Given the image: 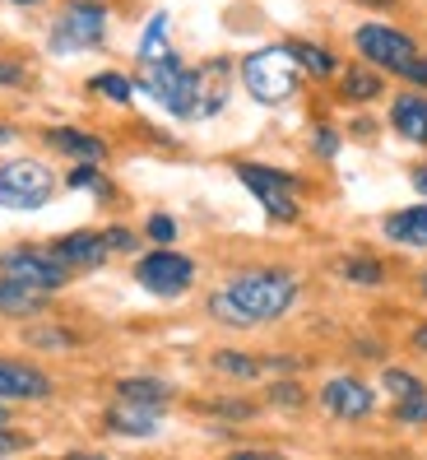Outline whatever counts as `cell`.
I'll return each mask as SVG.
<instances>
[{
  "label": "cell",
  "instance_id": "obj_1",
  "mask_svg": "<svg viewBox=\"0 0 427 460\" xmlns=\"http://www.w3.org/2000/svg\"><path fill=\"white\" fill-rule=\"evenodd\" d=\"M292 297H298V284L283 270H251V275H237L223 293L209 297V312L228 321V326H260V321H279Z\"/></svg>",
  "mask_w": 427,
  "mask_h": 460
},
{
  "label": "cell",
  "instance_id": "obj_2",
  "mask_svg": "<svg viewBox=\"0 0 427 460\" xmlns=\"http://www.w3.org/2000/svg\"><path fill=\"white\" fill-rule=\"evenodd\" d=\"M242 84L251 89L256 102H283L298 89V57L292 47H265V51H251L242 61Z\"/></svg>",
  "mask_w": 427,
  "mask_h": 460
},
{
  "label": "cell",
  "instance_id": "obj_3",
  "mask_svg": "<svg viewBox=\"0 0 427 460\" xmlns=\"http://www.w3.org/2000/svg\"><path fill=\"white\" fill-rule=\"evenodd\" d=\"M144 89L163 102L172 117H200V79H196V70H186L177 57L144 61Z\"/></svg>",
  "mask_w": 427,
  "mask_h": 460
},
{
  "label": "cell",
  "instance_id": "obj_4",
  "mask_svg": "<svg viewBox=\"0 0 427 460\" xmlns=\"http://www.w3.org/2000/svg\"><path fill=\"white\" fill-rule=\"evenodd\" d=\"M51 191H57V177H51L47 164L14 158V164L0 168V205L5 209H42Z\"/></svg>",
  "mask_w": 427,
  "mask_h": 460
},
{
  "label": "cell",
  "instance_id": "obj_5",
  "mask_svg": "<svg viewBox=\"0 0 427 460\" xmlns=\"http://www.w3.org/2000/svg\"><path fill=\"white\" fill-rule=\"evenodd\" d=\"M358 51H362L371 66H381V70H390V75H405V70L418 61L414 38L386 29V23H367V29H358Z\"/></svg>",
  "mask_w": 427,
  "mask_h": 460
},
{
  "label": "cell",
  "instance_id": "obj_6",
  "mask_svg": "<svg viewBox=\"0 0 427 460\" xmlns=\"http://www.w3.org/2000/svg\"><path fill=\"white\" fill-rule=\"evenodd\" d=\"M237 177H242L256 200L274 214V219H298V200H292V191H298V181H292L288 172H274V168H256V164H242L237 168Z\"/></svg>",
  "mask_w": 427,
  "mask_h": 460
},
{
  "label": "cell",
  "instance_id": "obj_7",
  "mask_svg": "<svg viewBox=\"0 0 427 460\" xmlns=\"http://www.w3.org/2000/svg\"><path fill=\"white\" fill-rule=\"evenodd\" d=\"M135 279H140L149 293H158V297H177V293L191 288L196 265L186 261V256H177V252H153V256H144V261L135 265Z\"/></svg>",
  "mask_w": 427,
  "mask_h": 460
},
{
  "label": "cell",
  "instance_id": "obj_8",
  "mask_svg": "<svg viewBox=\"0 0 427 460\" xmlns=\"http://www.w3.org/2000/svg\"><path fill=\"white\" fill-rule=\"evenodd\" d=\"M102 29H107V10L102 5H70L51 33V47L57 51H84V47H98L102 42Z\"/></svg>",
  "mask_w": 427,
  "mask_h": 460
},
{
  "label": "cell",
  "instance_id": "obj_9",
  "mask_svg": "<svg viewBox=\"0 0 427 460\" xmlns=\"http://www.w3.org/2000/svg\"><path fill=\"white\" fill-rule=\"evenodd\" d=\"M5 275H14V279H23V284H38V288H61L65 279H70V265H61L51 252H10L5 261Z\"/></svg>",
  "mask_w": 427,
  "mask_h": 460
},
{
  "label": "cell",
  "instance_id": "obj_10",
  "mask_svg": "<svg viewBox=\"0 0 427 460\" xmlns=\"http://www.w3.org/2000/svg\"><path fill=\"white\" fill-rule=\"evenodd\" d=\"M320 400H326V410L335 419H367L377 410V395H371V386L358 382V376H335V382H326Z\"/></svg>",
  "mask_w": 427,
  "mask_h": 460
},
{
  "label": "cell",
  "instance_id": "obj_11",
  "mask_svg": "<svg viewBox=\"0 0 427 460\" xmlns=\"http://www.w3.org/2000/svg\"><path fill=\"white\" fill-rule=\"evenodd\" d=\"M107 428L126 432V438H153V432H158V404H149V400H126V395H121L117 410H107Z\"/></svg>",
  "mask_w": 427,
  "mask_h": 460
},
{
  "label": "cell",
  "instance_id": "obj_12",
  "mask_svg": "<svg viewBox=\"0 0 427 460\" xmlns=\"http://www.w3.org/2000/svg\"><path fill=\"white\" fill-rule=\"evenodd\" d=\"M107 237H98V233H70V237H61L57 242V256L61 265H70V270H98L102 261H107Z\"/></svg>",
  "mask_w": 427,
  "mask_h": 460
},
{
  "label": "cell",
  "instance_id": "obj_13",
  "mask_svg": "<svg viewBox=\"0 0 427 460\" xmlns=\"http://www.w3.org/2000/svg\"><path fill=\"white\" fill-rule=\"evenodd\" d=\"M51 382L38 367H23V363H0V400H38L47 395Z\"/></svg>",
  "mask_w": 427,
  "mask_h": 460
},
{
  "label": "cell",
  "instance_id": "obj_14",
  "mask_svg": "<svg viewBox=\"0 0 427 460\" xmlns=\"http://www.w3.org/2000/svg\"><path fill=\"white\" fill-rule=\"evenodd\" d=\"M42 303H47V288L23 284L14 275L0 279V316H33V312H42Z\"/></svg>",
  "mask_w": 427,
  "mask_h": 460
},
{
  "label": "cell",
  "instance_id": "obj_15",
  "mask_svg": "<svg viewBox=\"0 0 427 460\" xmlns=\"http://www.w3.org/2000/svg\"><path fill=\"white\" fill-rule=\"evenodd\" d=\"M390 126L405 135V140H427V98L399 93L395 107H390Z\"/></svg>",
  "mask_w": 427,
  "mask_h": 460
},
{
  "label": "cell",
  "instance_id": "obj_16",
  "mask_svg": "<svg viewBox=\"0 0 427 460\" xmlns=\"http://www.w3.org/2000/svg\"><path fill=\"white\" fill-rule=\"evenodd\" d=\"M386 237L399 242V247H427V205L390 214V219H386Z\"/></svg>",
  "mask_w": 427,
  "mask_h": 460
},
{
  "label": "cell",
  "instance_id": "obj_17",
  "mask_svg": "<svg viewBox=\"0 0 427 460\" xmlns=\"http://www.w3.org/2000/svg\"><path fill=\"white\" fill-rule=\"evenodd\" d=\"M196 79H200V117H209V112H219L223 107V98H228V61H209L205 70H196Z\"/></svg>",
  "mask_w": 427,
  "mask_h": 460
},
{
  "label": "cell",
  "instance_id": "obj_18",
  "mask_svg": "<svg viewBox=\"0 0 427 460\" xmlns=\"http://www.w3.org/2000/svg\"><path fill=\"white\" fill-rule=\"evenodd\" d=\"M47 140L57 145V149H65V154H74L79 164H102V158H107V145H102V140H93V135H79V130H65V126L51 130Z\"/></svg>",
  "mask_w": 427,
  "mask_h": 460
},
{
  "label": "cell",
  "instance_id": "obj_19",
  "mask_svg": "<svg viewBox=\"0 0 427 460\" xmlns=\"http://www.w3.org/2000/svg\"><path fill=\"white\" fill-rule=\"evenodd\" d=\"M163 57H172L168 51V14H153L144 38H140V66L144 61H163Z\"/></svg>",
  "mask_w": 427,
  "mask_h": 460
},
{
  "label": "cell",
  "instance_id": "obj_20",
  "mask_svg": "<svg viewBox=\"0 0 427 460\" xmlns=\"http://www.w3.org/2000/svg\"><path fill=\"white\" fill-rule=\"evenodd\" d=\"M121 395H126V400H149V404H168L172 386H168V382H153V376H130V382H121Z\"/></svg>",
  "mask_w": 427,
  "mask_h": 460
},
{
  "label": "cell",
  "instance_id": "obj_21",
  "mask_svg": "<svg viewBox=\"0 0 427 460\" xmlns=\"http://www.w3.org/2000/svg\"><path fill=\"white\" fill-rule=\"evenodd\" d=\"M377 93H381V79L371 75V70H349V75H344V98L367 102V98H377Z\"/></svg>",
  "mask_w": 427,
  "mask_h": 460
},
{
  "label": "cell",
  "instance_id": "obj_22",
  "mask_svg": "<svg viewBox=\"0 0 427 460\" xmlns=\"http://www.w3.org/2000/svg\"><path fill=\"white\" fill-rule=\"evenodd\" d=\"M292 57H298V66H307L311 75H330L335 70V61L320 47H311V42H298V47H292Z\"/></svg>",
  "mask_w": 427,
  "mask_h": 460
},
{
  "label": "cell",
  "instance_id": "obj_23",
  "mask_svg": "<svg viewBox=\"0 0 427 460\" xmlns=\"http://www.w3.org/2000/svg\"><path fill=\"white\" fill-rule=\"evenodd\" d=\"M395 423H427V391L399 400L395 404Z\"/></svg>",
  "mask_w": 427,
  "mask_h": 460
},
{
  "label": "cell",
  "instance_id": "obj_24",
  "mask_svg": "<svg viewBox=\"0 0 427 460\" xmlns=\"http://www.w3.org/2000/svg\"><path fill=\"white\" fill-rule=\"evenodd\" d=\"M93 89H98L102 98H112V102H130V79H126V75H98Z\"/></svg>",
  "mask_w": 427,
  "mask_h": 460
},
{
  "label": "cell",
  "instance_id": "obj_25",
  "mask_svg": "<svg viewBox=\"0 0 427 460\" xmlns=\"http://www.w3.org/2000/svg\"><path fill=\"white\" fill-rule=\"evenodd\" d=\"M344 275L358 279V284H381V265L377 261H349V265H344Z\"/></svg>",
  "mask_w": 427,
  "mask_h": 460
},
{
  "label": "cell",
  "instance_id": "obj_26",
  "mask_svg": "<svg viewBox=\"0 0 427 460\" xmlns=\"http://www.w3.org/2000/svg\"><path fill=\"white\" fill-rule=\"evenodd\" d=\"M386 386H390V391H395L399 400H405V395H418V391H423V382H418V376H409V372H395V367L386 372Z\"/></svg>",
  "mask_w": 427,
  "mask_h": 460
},
{
  "label": "cell",
  "instance_id": "obj_27",
  "mask_svg": "<svg viewBox=\"0 0 427 460\" xmlns=\"http://www.w3.org/2000/svg\"><path fill=\"white\" fill-rule=\"evenodd\" d=\"M149 237L158 242V247H168V242L177 237V224L168 219V214H153V219H149Z\"/></svg>",
  "mask_w": 427,
  "mask_h": 460
},
{
  "label": "cell",
  "instance_id": "obj_28",
  "mask_svg": "<svg viewBox=\"0 0 427 460\" xmlns=\"http://www.w3.org/2000/svg\"><path fill=\"white\" fill-rule=\"evenodd\" d=\"M214 363H219L223 372H237V376H256V372H260V367H256L251 358H237V354H219Z\"/></svg>",
  "mask_w": 427,
  "mask_h": 460
},
{
  "label": "cell",
  "instance_id": "obj_29",
  "mask_svg": "<svg viewBox=\"0 0 427 460\" xmlns=\"http://www.w3.org/2000/svg\"><path fill=\"white\" fill-rule=\"evenodd\" d=\"M70 186H102V181H98V164L74 168V172H70Z\"/></svg>",
  "mask_w": 427,
  "mask_h": 460
},
{
  "label": "cell",
  "instance_id": "obj_30",
  "mask_svg": "<svg viewBox=\"0 0 427 460\" xmlns=\"http://www.w3.org/2000/svg\"><path fill=\"white\" fill-rule=\"evenodd\" d=\"M33 344H51V349H70L65 331H33Z\"/></svg>",
  "mask_w": 427,
  "mask_h": 460
},
{
  "label": "cell",
  "instance_id": "obj_31",
  "mask_svg": "<svg viewBox=\"0 0 427 460\" xmlns=\"http://www.w3.org/2000/svg\"><path fill=\"white\" fill-rule=\"evenodd\" d=\"M23 447H29V438H19V432L0 428V456H10V451H23Z\"/></svg>",
  "mask_w": 427,
  "mask_h": 460
},
{
  "label": "cell",
  "instance_id": "obj_32",
  "mask_svg": "<svg viewBox=\"0 0 427 460\" xmlns=\"http://www.w3.org/2000/svg\"><path fill=\"white\" fill-rule=\"evenodd\" d=\"M107 237V247H112V252H130V247H135V237H130L126 228H112V233H102Z\"/></svg>",
  "mask_w": 427,
  "mask_h": 460
},
{
  "label": "cell",
  "instance_id": "obj_33",
  "mask_svg": "<svg viewBox=\"0 0 427 460\" xmlns=\"http://www.w3.org/2000/svg\"><path fill=\"white\" fill-rule=\"evenodd\" d=\"M19 79H23V70H19V66L0 61V84H19Z\"/></svg>",
  "mask_w": 427,
  "mask_h": 460
},
{
  "label": "cell",
  "instance_id": "obj_34",
  "mask_svg": "<svg viewBox=\"0 0 427 460\" xmlns=\"http://www.w3.org/2000/svg\"><path fill=\"white\" fill-rule=\"evenodd\" d=\"M405 79H414V84H427V61L418 57V61H414V66L405 70Z\"/></svg>",
  "mask_w": 427,
  "mask_h": 460
},
{
  "label": "cell",
  "instance_id": "obj_35",
  "mask_svg": "<svg viewBox=\"0 0 427 460\" xmlns=\"http://www.w3.org/2000/svg\"><path fill=\"white\" fill-rule=\"evenodd\" d=\"M274 395H279V400H283V404H302V391H292V386H288V382H283V386H279V391H274Z\"/></svg>",
  "mask_w": 427,
  "mask_h": 460
},
{
  "label": "cell",
  "instance_id": "obj_36",
  "mask_svg": "<svg viewBox=\"0 0 427 460\" xmlns=\"http://www.w3.org/2000/svg\"><path fill=\"white\" fill-rule=\"evenodd\" d=\"M414 186H418V196L427 200V168H418V172H414Z\"/></svg>",
  "mask_w": 427,
  "mask_h": 460
},
{
  "label": "cell",
  "instance_id": "obj_37",
  "mask_svg": "<svg viewBox=\"0 0 427 460\" xmlns=\"http://www.w3.org/2000/svg\"><path fill=\"white\" fill-rule=\"evenodd\" d=\"M414 344H418L423 354H427V326H418V331H414Z\"/></svg>",
  "mask_w": 427,
  "mask_h": 460
},
{
  "label": "cell",
  "instance_id": "obj_38",
  "mask_svg": "<svg viewBox=\"0 0 427 460\" xmlns=\"http://www.w3.org/2000/svg\"><path fill=\"white\" fill-rule=\"evenodd\" d=\"M10 423V414H5V400H0V428H5Z\"/></svg>",
  "mask_w": 427,
  "mask_h": 460
},
{
  "label": "cell",
  "instance_id": "obj_39",
  "mask_svg": "<svg viewBox=\"0 0 427 460\" xmlns=\"http://www.w3.org/2000/svg\"><path fill=\"white\" fill-rule=\"evenodd\" d=\"M14 5H38V0H14Z\"/></svg>",
  "mask_w": 427,
  "mask_h": 460
}]
</instances>
